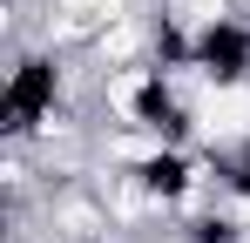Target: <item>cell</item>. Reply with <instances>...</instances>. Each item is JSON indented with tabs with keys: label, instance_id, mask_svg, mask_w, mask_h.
<instances>
[{
	"label": "cell",
	"instance_id": "3957f363",
	"mask_svg": "<svg viewBox=\"0 0 250 243\" xmlns=\"http://www.w3.org/2000/svg\"><path fill=\"white\" fill-rule=\"evenodd\" d=\"M209 156H216V196L237 202V209H250V135L237 149H209Z\"/></svg>",
	"mask_w": 250,
	"mask_h": 243
},
{
	"label": "cell",
	"instance_id": "6da1fadb",
	"mask_svg": "<svg viewBox=\"0 0 250 243\" xmlns=\"http://www.w3.org/2000/svg\"><path fill=\"white\" fill-rule=\"evenodd\" d=\"M75 54H54V47H14V68H7V95H0V135L7 142H34L54 115L75 108Z\"/></svg>",
	"mask_w": 250,
	"mask_h": 243
},
{
	"label": "cell",
	"instance_id": "7a4b0ae2",
	"mask_svg": "<svg viewBox=\"0 0 250 243\" xmlns=\"http://www.w3.org/2000/svg\"><path fill=\"white\" fill-rule=\"evenodd\" d=\"M189 81L223 95V88H250V14H230L196 34L189 47Z\"/></svg>",
	"mask_w": 250,
	"mask_h": 243
}]
</instances>
